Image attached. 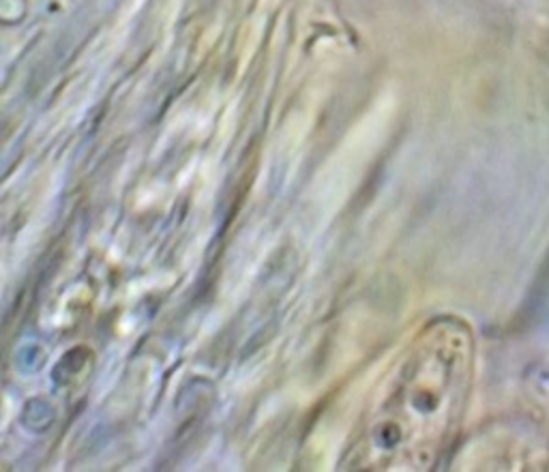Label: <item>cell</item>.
<instances>
[{
	"label": "cell",
	"mask_w": 549,
	"mask_h": 472,
	"mask_svg": "<svg viewBox=\"0 0 549 472\" xmlns=\"http://www.w3.org/2000/svg\"><path fill=\"white\" fill-rule=\"evenodd\" d=\"M470 335L464 324L427 327L369 412L348 466L427 470L447 447L470 385Z\"/></svg>",
	"instance_id": "6da1fadb"
}]
</instances>
